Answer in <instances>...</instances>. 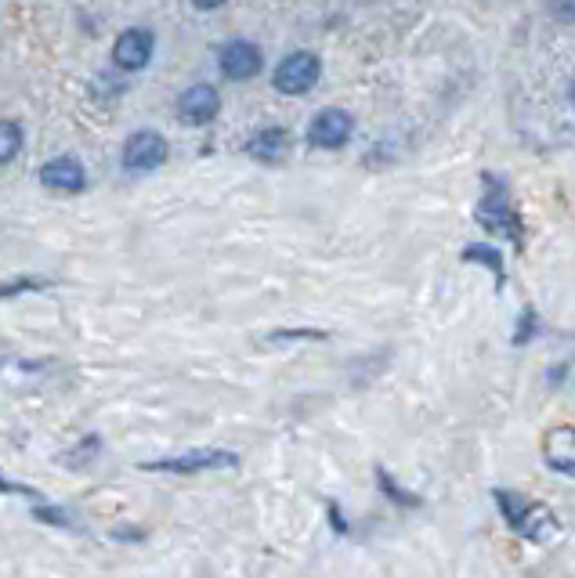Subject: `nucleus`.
Listing matches in <instances>:
<instances>
[{
	"mask_svg": "<svg viewBox=\"0 0 575 578\" xmlns=\"http://www.w3.org/2000/svg\"><path fill=\"white\" fill-rule=\"evenodd\" d=\"M478 221L488 231H503V236H507L510 242H517V246L525 242V228H522V221H517V213L510 207L507 185H503L499 178H493V173H485V199L478 207Z\"/></svg>",
	"mask_w": 575,
	"mask_h": 578,
	"instance_id": "f257e3e1",
	"label": "nucleus"
},
{
	"mask_svg": "<svg viewBox=\"0 0 575 578\" xmlns=\"http://www.w3.org/2000/svg\"><path fill=\"white\" fill-rule=\"evenodd\" d=\"M239 467L236 452H225V448H199V452H185V456H167V459H152L141 470H163V474H204V470H232Z\"/></svg>",
	"mask_w": 575,
	"mask_h": 578,
	"instance_id": "f03ea898",
	"label": "nucleus"
},
{
	"mask_svg": "<svg viewBox=\"0 0 575 578\" xmlns=\"http://www.w3.org/2000/svg\"><path fill=\"white\" fill-rule=\"evenodd\" d=\"M319 58H315L311 51H294L286 54L279 69H276V91L282 94H308L315 83H319Z\"/></svg>",
	"mask_w": 575,
	"mask_h": 578,
	"instance_id": "7ed1b4c3",
	"label": "nucleus"
},
{
	"mask_svg": "<svg viewBox=\"0 0 575 578\" xmlns=\"http://www.w3.org/2000/svg\"><path fill=\"white\" fill-rule=\"evenodd\" d=\"M167 163V141L156 130H138L123 144V170L127 173H149Z\"/></svg>",
	"mask_w": 575,
	"mask_h": 578,
	"instance_id": "20e7f679",
	"label": "nucleus"
},
{
	"mask_svg": "<svg viewBox=\"0 0 575 578\" xmlns=\"http://www.w3.org/2000/svg\"><path fill=\"white\" fill-rule=\"evenodd\" d=\"M152 51H156V37L152 29L146 26H135V29H123L117 48H112V62L123 72H141L152 62Z\"/></svg>",
	"mask_w": 575,
	"mask_h": 578,
	"instance_id": "39448f33",
	"label": "nucleus"
},
{
	"mask_svg": "<svg viewBox=\"0 0 575 578\" xmlns=\"http://www.w3.org/2000/svg\"><path fill=\"white\" fill-rule=\"evenodd\" d=\"M351 130H355L351 112L323 109V112H315V120L308 127V141L315 144V149H340V144H348Z\"/></svg>",
	"mask_w": 575,
	"mask_h": 578,
	"instance_id": "423d86ee",
	"label": "nucleus"
},
{
	"mask_svg": "<svg viewBox=\"0 0 575 578\" xmlns=\"http://www.w3.org/2000/svg\"><path fill=\"white\" fill-rule=\"evenodd\" d=\"M265 66V54L250 40H232L221 51V72L228 80H254Z\"/></svg>",
	"mask_w": 575,
	"mask_h": 578,
	"instance_id": "0eeeda50",
	"label": "nucleus"
},
{
	"mask_svg": "<svg viewBox=\"0 0 575 578\" xmlns=\"http://www.w3.org/2000/svg\"><path fill=\"white\" fill-rule=\"evenodd\" d=\"M178 112H181L185 123L204 127V123H210L214 116L221 112V94L214 91L210 83H196V87H189V91L178 98Z\"/></svg>",
	"mask_w": 575,
	"mask_h": 578,
	"instance_id": "6e6552de",
	"label": "nucleus"
},
{
	"mask_svg": "<svg viewBox=\"0 0 575 578\" xmlns=\"http://www.w3.org/2000/svg\"><path fill=\"white\" fill-rule=\"evenodd\" d=\"M40 181H44L48 188H54V192H80L83 185H88V173H83V167L77 163V159H51V163H44V170H40Z\"/></svg>",
	"mask_w": 575,
	"mask_h": 578,
	"instance_id": "1a4fd4ad",
	"label": "nucleus"
},
{
	"mask_svg": "<svg viewBox=\"0 0 575 578\" xmlns=\"http://www.w3.org/2000/svg\"><path fill=\"white\" fill-rule=\"evenodd\" d=\"M543 456H546V462H551L554 470L575 477V430L572 427H557V430L546 434Z\"/></svg>",
	"mask_w": 575,
	"mask_h": 578,
	"instance_id": "9d476101",
	"label": "nucleus"
},
{
	"mask_svg": "<svg viewBox=\"0 0 575 578\" xmlns=\"http://www.w3.org/2000/svg\"><path fill=\"white\" fill-rule=\"evenodd\" d=\"M247 152L254 159H261V163H279V159H286V152H290V134H286L282 127H265L247 141Z\"/></svg>",
	"mask_w": 575,
	"mask_h": 578,
	"instance_id": "9b49d317",
	"label": "nucleus"
},
{
	"mask_svg": "<svg viewBox=\"0 0 575 578\" xmlns=\"http://www.w3.org/2000/svg\"><path fill=\"white\" fill-rule=\"evenodd\" d=\"M22 149V127L16 120H0V163H11Z\"/></svg>",
	"mask_w": 575,
	"mask_h": 578,
	"instance_id": "f8f14e48",
	"label": "nucleus"
},
{
	"mask_svg": "<svg viewBox=\"0 0 575 578\" xmlns=\"http://www.w3.org/2000/svg\"><path fill=\"white\" fill-rule=\"evenodd\" d=\"M48 279H11V282H0V300L4 297H16V293H33V289H48Z\"/></svg>",
	"mask_w": 575,
	"mask_h": 578,
	"instance_id": "ddd939ff",
	"label": "nucleus"
},
{
	"mask_svg": "<svg viewBox=\"0 0 575 578\" xmlns=\"http://www.w3.org/2000/svg\"><path fill=\"white\" fill-rule=\"evenodd\" d=\"M464 260H485V268H493L496 279H499V286H503V268H499V253H496V250H488V246H467Z\"/></svg>",
	"mask_w": 575,
	"mask_h": 578,
	"instance_id": "4468645a",
	"label": "nucleus"
},
{
	"mask_svg": "<svg viewBox=\"0 0 575 578\" xmlns=\"http://www.w3.org/2000/svg\"><path fill=\"white\" fill-rule=\"evenodd\" d=\"M380 485H384V491H387V496H391L395 502H406V506H416V499H413V496H406V491H401V488H395V485H391V477H387L384 470H380Z\"/></svg>",
	"mask_w": 575,
	"mask_h": 578,
	"instance_id": "2eb2a0df",
	"label": "nucleus"
},
{
	"mask_svg": "<svg viewBox=\"0 0 575 578\" xmlns=\"http://www.w3.org/2000/svg\"><path fill=\"white\" fill-rule=\"evenodd\" d=\"M0 491H11V496H33V499H40L33 488H22V485H8V481H0Z\"/></svg>",
	"mask_w": 575,
	"mask_h": 578,
	"instance_id": "dca6fc26",
	"label": "nucleus"
},
{
	"mask_svg": "<svg viewBox=\"0 0 575 578\" xmlns=\"http://www.w3.org/2000/svg\"><path fill=\"white\" fill-rule=\"evenodd\" d=\"M192 4H196L199 11H214V8H221V4H228V0H192Z\"/></svg>",
	"mask_w": 575,
	"mask_h": 578,
	"instance_id": "f3484780",
	"label": "nucleus"
},
{
	"mask_svg": "<svg viewBox=\"0 0 575 578\" xmlns=\"http://www.w3.org/2000/svg\"><path fill=\"white\" fill-rule=\"evenodd\" d=\"M572 101H575V83H572Z\"/></svg>",
	"mask_w": 575,
	"mask_h": 578,
	"instance_id": "a211bd4d",
	"label": "nucleus"
}]
</instances>
